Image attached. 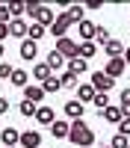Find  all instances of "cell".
I'll list each match as a JSON object with an SVG mask.
<instances>
[{
    "label": "cell",
    "mask_w": 130,
    "mask_h": 148,
    "mask_svg": "<svg viewBox=\"0 0 130 148\" xmlns=\"http://www.w3.org/2000/svg\"><path fill=\"white\" fill-rule=\"evenodd\" d=\"M35 121H39V125H44V127H50L53 121H56V113L50 107H39V113H35Z\"/></svg>",
    "instance_id": "obj_18"
},
{
    "label": "cell",
    "mask_w": 130,
    "mask_h": 148,
    "mask_svg": "<svg viewBox=\"0 0 130 148\" xmlns=\"http://www.w3.org/2000/svg\"><path fill=\"white\" fill-rule=\"evenodd\" d=\"M27 30H30V27H27V21H24V18H15V21L9 24V33L15 36V39H21V42L27 39Z\"/></svg>",
    "instance_id": "obj_16"
},
{
    "label": "cell",
    "mask_w": 130,
    "mask_h": 148,
    "mask_svg": "<svg viewBox=\"0 0 130 148\" xmlns=\"http://www.w3.org/2000/svg\"><path fill=\"white\" fill-rule=\"evenodd\" d=\"M9 110H12V104L6 101V98H3V95H0V116H6V113H9Z\"/></svg>",
    "instance_id": "obj_35"
},
{
    "label": "cell",
    "mask_w": 130,
    "mask_h": 148,
    "mask_svg": "<svg viewBox=\"0 0 130 148\" xmlns=\"http://www.w3.org/2000/svg\"><path fill=\"white\" fill-rule=\"evenodd\" d=\"M103 51H106V56H110V59H121V56H124V51H127V47L121 45V39H112L110 45L103 47Z\"/></svg>",
    "instance_id": "obj_19"
},
{
    "label": "cell",
    "mask_w": 130,
    "mask_h": 148,
    "mask_svg": "<svg viewBox=\"0 0 130 148\" xmlns=\"http://www.w3.org/2000/svg\"><path fill=\"white\" fill-rule=\"evenodd\" d=\"M18 113H21L24 119H30V116H35V113H39V107H35L33 101H27V98H21V104H18Z\"/></svg>",
    "instance_id": "obj_23"
},
{
    "label": "cell",
    "mask_w": 130,
    "mask_h": 148,
    "mask_svg": "<svg viewBox=\"0 0 130 148\" xmlns=\"http://www.w3.org/2000/svg\"><path fill=\"white\" fill-rule=\"evenodd\" d=\"M95 95H98V92H95L92 83H80V86H77V101H80V104H92Z\"/></svg>",
    "instance_id": "obj_13"
},
{
    "label": "cell",
    "mask_w": 130,
    "mask_h": 148,
    "mask_svg": "<svg viewBox=\"0 0 130 148\" xmlns=\"http://www.w3.org/2000/svg\"><path fill=\"white\" fill-rule=\"evenodd\" d=\"M124 62L130 65V45H127V51H124Z\"/></svg>",
    "instance_id": "obj_38"
},
{
    "label": "cell",
    "mask_w": 130,
    "mask_h": 148,
    "mask_svg": "<svg viewBox=\"0 0 130 148\" xmlns=\"http://www.w3.org/2000/svg\"><path fill=\"white\" fill-rule=\"evenodd\" d=\"M44 30H47V27H42V24H30V30H27V39H30V42H39L42 36H44Z\"/></svg>",
    "instance_id": "obj_27"
},
{
    "label": "cell",
    "mask_w": 130,
    "mask_h": 148,
    "mask_svg": "<svg viewBox=\"0 0 130 148\" xmlns=\"http://www.w3.org/2000/svg\"><path fill=\"white\" fill-rule=\"evenodd\" d=\"M21 148H42V133L39 130H21Z\"/></svg>",
    "instance_id": "obj_10"
},
{
    "label": "cell",
    "mask_w": 130,
    "mask_h": 148,
    "mask_svg": "<svg viewBox=\"0 0 130 148\" xmlns=\"http://www.w3.org/2000/svg\"><path fill=\"white\" fill-rule=\"evenodd\" d=\"M42 89H44L47 95H53V92H59V89H62V80H59V77H50V80L42 86Z\"/></svg>",
    "instance_id": "obj_29"
},
{
    "label": "cell",
    "mask_w": 130,
    "mask_h": 148,
    "mask_svg": "<svg viewBox=\"0 0 130 148\" xmlns=\"http://www.w3.org/2000/svg\"><path fill=\"white\" fill-rule=\"evenodd\" d=\"M15 18H12V6L9 3H0V24H12Z\"/></svg>",
    "instance_id": "obj_31"
},
{
    "label": "cell",
    "mask_w": 130,
    "mask_h": 148,
    "mask_svg": "<svg viewBox=\"0 0 130 148\" xmlns=\"http://www.w3.org/2000/svg\"><path fill=\"white\" fill-rule=\"evenodd\" d=\"M6 36H12V33H9V24H0V42H3Z\"/></svg>",
    "instance_id": "obj_37"
},
{
    "label": "cell",
    "mask_w": 130,
    "mask_h": 148,
    "mask_svg": "<svg viewBox=\"0 0 130 148\" xmlns=\"http://www.w3.org/2000/svg\"><path fill=\"white\" fill-rule=\"evenodd\" d=\"M44 95H47V92L42 89V86H27V89H24V98H27V101H33L35 107L44 101Z\"/></svg>",
    "instance_id": "obj_17"
},
{
    "label": "cell",
    "mask_w": 130,
    "mask_h": 148,
    "mask_svg": "<svg viewBox=\"0 0 130 148\" xmlns=\"http://www.w3.org/2000/svg\"><path fill=\"white\" fill-rule=\"evenodd\" d=\"M68 133H71V121H53L50 125V136H56V139H68Z\"/></svg>",
    "instance_id": "obj_15"
},
{
    "label": "cell",
    "mask_w": 130,
    "mask_h": 148,
    "mask_svg": "<svg viewBox=\"0 0 130 148\" xmlns=\"http://www.w3.org/2000/svg\"><path fill=\"white\" fill-rule=\"evenodd\" d=\"M39 9H42V3H35V0H27V18H33V21H35Z\"/></svg>",
    "instance_id": "obj_33"
},
{
    "label": "cell",
    "mask_w": 130,
    "mask_h": 148,
    "mask_svg": "<svg viewBox=\"0 0 130 148\" xmlns=\"http://www.w3.org/2000/svg\"><path fill=\"white\" fill-rule=\"evenodd\" d=\"M92 107L98 110V113H103L106 107H112V104H110V92H98V95H95V101H92Z\"/></svg>",
    "instance_id": "obj_24"
},
{
    "label": "cell",
    "mask_w": 130,
    "mask_h": 148,
    "mask_svg": "<svg viewBox=\"0 0 130 148\" xmlns=\"http://www.w3.org/2000/svg\"><path fill=\"white\" fill-rule=\"evenodd\" d=\"M71 24H74V21H71V15H68V12H59V15H56V24L50 27V36H53L56 42H59V39H65Z\"/></svg>",
    "instance_id": "obj_2"
},
{
    "label": "cell",
    "mask_w": 130,
    "mask_h": 148,
    "mask_svg": "<svg viewBox=\"0 0 130 148\" xmlns=\"http://www.w3.org/2000/svg\"><path fill=\"white\" fill-rule=\"evenodd\" d=\"M110 125H121V119H124V110H121V104H112V107H106L103 113H101Z\"/></svg>",
    "instance_id": "obj_12"
},
{
    "label": "cell",
    "mask_w": 130,
    "mask_h": 148,
    "mask_svg": "<svg viewBox=\"0 0 130 148\" xmlns=\"http://www.w3.org/2000/svg\"><path fill=\"white\" fill-rule=\"evenodd\" d=\"M18 53H21V59H24V62H33V59L39 56V42H30V39H24V42L18 45Z\"/></svg>",
    "instance_id": "obj_6"
},
{
    "label": "cell",
    "mask_w": 130,
    "mask_h": 148,
    "mask_svg": "<svg viewBox=\"0 0 130 148\" xmlns=\"http://www.w3.org/2000/svg\"><path fill=\"white\" fill-rule=\"evenodd\" d=\"M0 89H3V80H0Z\"/></svg>",
    "instance_id": "obj_40"
},
{
    "label": "cell",
    "mask_w": 130,
    "mask_h": 148,
    "mask_svg": "<svg viewBox=\"0 0 130 148\" xmlns=\"http://www.w3.org/2000/svg\"><path fill=\"white\" fill-rule=\"evenodd\" d=\"M0 62H3V42H0Z\"/></svg>",
    "instance_id": "obj_39"
},
{
    "label": "cell",
    "mask_w": 130,
    "mask_h": 148,
    "mask_svg": "<svg viewBox=\"0 0 130 148\" xmlns=\"http://www.w3.org/2000/svg\"><path fill=\"white\" fill-rule=\"evenodd\" d=\"M65 116L71 119V121H77V119H83V113H86V104H80L77 98H71V101H65Z\"/></svg>",
    "instance_id": "obj_8"
},
{
    "label": "cell",
    "mask_w": 130,
    "mask_h": 148,
    "mask_svg": "<svg viewBox=\"0 0 130 148\" xmlns=\"http://www.w3.org/2000/svg\"><path fill=\"white\" fill-rule=\"evenodd\" d=\"M44 65L50 68V71H59V68H62V65H68V59H65V56H62V53H59L56 47H53V51H50V53L44 56Z\"/></svg>",
    "instance_id": "obj_11"
},
{
    "label": "cell",
    "mask_w": 130,
    "mask_h": 148,
    "mask_svg": "<svg viewBox=\"0 0 130 148\" xmlns=\"http://www.w3.org/2000/svg\"><path fill=\"white\" fill-rule=\"evenodd\" d=\"M95 42H98V45H103V47H106V45L112 42V39H110V30H106V27H98V33H95Z\"/></svg>",
    "instance_id": "obj_30"
},
{
    "label": "cell",
    "mask_w": 130,
    "mask_h": 148,
    "mask_svg": "<svg viewBox=\"0 0 130 148\" xmlns=\"http://www.w3.org/2000/svg\"><path fill=\"white\" fill-rule=\"evenodd\" d=\"M12 74H15V68L9 62H0V80H12Z\"/></svg>",
    "instance_id": "obj_32"
},
{
    "label": "cell",
    "mask_w": 130,
    "mask_h": 148,
    "mask_svg": "<svg viewBox=\"0 0 130 148\" xmlns=\"http://www.w3.org/2000/svg\"><path fill=\"white\" fill-rule=\"evenodd\" d=\"M56 51L62 53L65 59H77V56H80V45H77L74 39H68V36H65V39L56 42Z\"/></svg>",
    "instance_id": "obj_3"
},
{
    "label": "cell",
    "mask_w": 130,
    "mask_h": 148,
    "mask_svg": "<svg viewBox=\"0 0 130 148\" xmlns=\"http://www.w3.org/2000/svg\"><path fill=\"white\" fill-rule=\"evenodd\" d=\"M95 53H98V45H95V42H80V56L86 59V62H89Z\"/></svg>",
    "instance_id": "obj_25"
},
{
    "label": "cell",
    "mask_w": 130,
    "mask_h": 148,
    "mask_svg": "<svg viewBox=\"0 0 130 148\" xmlns=\"http://www.w3.org/2000/svg\"><path fill=\"white\" fill-rule=\"evenodd\" d=\"M103 148H110V145H103Z\"/></svg>",
    "instance_id": "obj_41"
},
{
    "label": "cell",
    "mask_w": 130,
    "mask_h": 148,
    "mask_svg": "<svg viewBox=\"0 0 130 148\" xmlns=\"http://www.w3.org/2000/svg\"><path fill=\"white\" fill-rule=\"evenodd\" d=\"M89 83L95 86V92H110L112 86H115V80H112V77H106L103 71H92V77H89Z\"/></svg>",
    "instance_id": "obj_4"
},
{
    "label": "cell",
    "mask_w": 130,
    "mask_h": 148,
    "mask_svg": "<svg viewBox=\"0 0 130 148\" xmlns=\"http://www.w3.org/2000/svg\"><path fill=\"white\" fill-rule=\"evenodd\" d=\"M15 89H27V71H21V68H15V74H12V80H9Z\"/></svg>",
    "instance_id": "obj_26"
},
{
    "label": "cell",
    "mask_w": 130,
    "mask_h": 148,
    "mask_svg": "<svg viewBox=\"0 0 130 148\" xmlns=\"http://www.w3.org/2000/svg\"><path fill=\"white\" fill-rule=\"evenodd\" d=\"M33 24H42V27H47V30H50L53 24H56V12H53L50 6H42V9H39V15H35V21H33Z\"/></svg>",
    "instance_id": "obj_9"
},
{
    "label": "cell",
    "mask_w": 130,
    "mask_h": 148,
    "mask_svg": "<svg viewBox=\"0 0 130 148\" xmlns=\"http://www.w3.org/2000/svg\"><path fill=\"white\" fill-rule=\"evenodd\" d=\"M110 148H130V139L124 136V133H115V136L110 139Z\"/></svg>",
    "instance_id": "obj_28"
},
{
    "label": "cell",
    "mask_w": 130,
    "mask_h": 148,
    "mask_svg": "<svg viewBox=\"0 0 130 148\" xmlns=\"http://www.w3.org/2000/svg\"><path fill=\"white\" fill-rule=\"evenodd\" d=\"M59 80H62V89H77V86H80V77H77V74H71L68 68L59 74Z\"/></svg>",
    "instance_id": "obj_21"
},
{
    "label": "cell",
    "mask_w": 130,
    "mask_h": 148,
    "mask_svg": "<svg viewBox=\"0 0 130 148\" xmlns=\"http://www.w3.org/2000/svg\"><path fill=\"white\" fill-rule=\"evenodd\" d=\"M101 6H103V0H89V3H86V9H92V12L101 9Z\"/></svg>",
    "instance_id": "obj_36"
},
{
    "label": "cell",
    "mask_w": 130,
    "mask_h": 148,
    "mask_svg": "<svg viewBox=\"0 0 130 148\" xmlns=\"http://www.w3.org/2000/svg\"><path fill=\"white\" fill-rule=\"evenodd\" d=\"M95 33H98V27H95L92 21H83V24H77V36L83 42H95Z\"/></svg>",
    "instance_id": "obj_14"
},
{
    "label": "cell",
    "mask_w": 130,
    "mask_h": 148,
    "mask_svg": "<svg viewBox=\"0 0 130 148\" xmlns=\"http://www.w3.org/2000/svg\"><path fill=\"white\" fill-rule=\"evenodd\" d=\"M33 77H35V80H39V86H44L47 80H50V77H53V71H50V68H47L44 62H39V65H35V68H33Z\"/></svg>",
    "instance_id": "obj_20"
},
{
    "label": "cell",
    "mask_w": 130,
    "mask_h": 148,
    "mask_svg": "<svg viewBox=\"0 0 130 148\" xmlns=\"http://www.w3.org/2000/svg\"><path fill=\"white\" fill-rule=\"evenodd\" d=\"M124 71H127L124 56H121V59H110V62H106V68H103V74H106V77H112V80H118Z\"/></svg>",
    "instance_id": "obj_7"
},
{
    "label": "cell",
    "mask_w": 130,
    "mask_h": 148,
    "mask_svg": "<svg viewBox=\"0 0 130 148\" xmlns=\"http://www.w3.org/2000/svg\"><path fill=\"white\" fill-rule=\"evenodd\" d=\"M86 68H89V62H86L83 56H77V59H68V71H71V74H77V77H80V74H86Z\"/></svg>",
    "instance_id": "obj_22"
},
{
    "label": "cell",
    "mask_w": 130,
    "mask_h": 148,
    "mask_svg": "<svg viewBox=\"0 0 130 148\" xmlns=\"http://www.w3.org/2000/svg\"><path fill=\"white\" fill-rule=\"evenodd\" d=\"M118 133H124V136H130V119H121V125H118Z\"/></svg>",
    "instance_id": "obj_34"
},
{
    "label": "cell",
    "mask_w": 130,
    "mask_h": 148,
    "mask_svg": "<svg viewBox=\"0 0 130 148\" xmlns=\"http://www.w3.org/2000/svg\"><path fill=\"white\" fill-rule=\"evenodd\" d=\"M68 139L74 142L77 148H95V130H92L83 119H77V121H71V133H68Z\"/></svg>",
    "instance_id": "obj_1"
},
{
    "label": "cell",
    "mask_w": 130,
    "mask_h": 148,
    "mask_svg": "<svg viewBox=\"0 0 130 148\" xmlns=\"http://www.w3.org/2000/svg\"><path fill=\"white\" fill-rule=\"evenodd\" d=\"M0 142H3V148H18L21 145V130L18 127H3L0 130Z\"/></svg>",
    "instance_id": "obj_5"
}]
</instances>
